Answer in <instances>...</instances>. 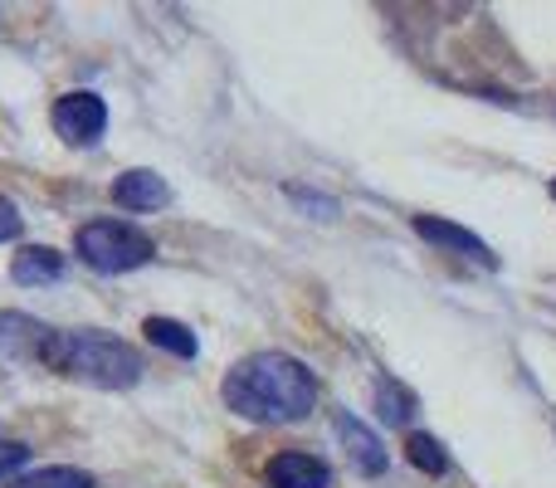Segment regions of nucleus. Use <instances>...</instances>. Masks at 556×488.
<instances>
[{"instance_id": "f3484780", "label": "nucleus", "mask_w": 556, "mask_h": 488, "mask_svg": "<svg viewBox=\"0 0 556 488\" xmlns=\"http://www.w3.org/2000/svg\"><path fill=\"white\" fill-rule=\"evenodd\" d=\"M20 230H25V215L15 211V201H10V196H0V245L20 240Z\"/></svg>"}, {"instance_id": "a211bd4d", "label": "nucleus", "mask_w": 556, "mask_h": 488, "mask_svg": "<svg viewBox=\"0 0 556 488\" xmlns=\"http://www.w3.org/2000/svg\"><path fill=\"white\" fill-rule=\"evenodd\" d=\"M552 196H556V176H552Z\"/></svg>"}, {"instance_id": "6e6552de", "label": "nucleus", "mask_w": 556, "mask_h": 488, "mask_svg": "<svg viewBox=\"0 0 556 488\" xmlns=\"http://www.w3.org/2000/svg\"><path fill=\"white\" fill-rule=\"evenodd\" d=\"M113 201L123 205V211H162V205H172V186H166V176H156L152 166H132V172H123L113 182Z\"/></svg>"}, {"instance_id": "7ed1b4c3", "label": "nucleus", "mask_w": 556, "mask_h": 488, "mask_svg": "<svg viewBox=\"0 0 556 488\" xmlns=\"http://www.w3.org/2000/svg\"><path fill=\"white\" fill-rule=\"evenodd\" d=\"M74 254L98 274H132V268L152 264L156 245L127 221H88L74 230Z\"/></svg>"}, {"instance_id": "f8f14e48", "label": "nucleus", "mask_w": 556, "mask_h": 488, "mask_svg": "<svg viewBox=\"0 0 556 488\" xmlns=\"http://www.w3.org/2000/svg\"><path fill=\"white\" fill-rule=\"evenodd\" d=\"M376 415H381L386 425H410L415 415V391L410 386H401L395 376H376Z\"/></svg>"}, {"instance_id": "39448f33", "label": "nucleus", "mask_w": 556, "mask_h": 488, "mask_svg": "<svg viewBox=\"0 0 556 488\" xmlns=\"http://www.w3.org/2000/svg\"><path fill=\"white\" fill-rule=\"evenodd\" d=\"M54 133L64 137L68 147L103 142V133H108V103L98 93H88V88H74V93H64L54 103Z\"/></svg>"}, {"instance_id": "9b49d317", "label": "nucleus", "mask_w": 556, "mask_h": 488, "mask_svg": "<svg viewBox=\"0 0 556 488\" xmlns=\"http://www.w3.org/2000/svg\"><path fill=\"white\" fill-rule=\"evenodd\" d=\"M142 337L152 347H162V352H172V356H181V362H191V356H201V342H195V333L186 323H176V317H162V313H152L142 323Z\"/></svg>"}, {"instance_id": "423d86ee", "label": "nucleus", "mask_w": 556, "mask_h": 488, "mask_svg": "<svg viewBox=\"0 0 556 488\" xmlns=\"http://www.w3.org/2000/svg\"><path fill=\"white\" fill-rule=\"evenodd\" d=\"M332 430H337V440H342V450H346V460H352V470L356 474H386L391 470V454H386V445H381V435L371 430V425H362L352 411H342L337 405L332 411Z\"/></svg>"}, {"instance_id": "2eb2a0df", "label": "nucleus", "mask_w": 556, "mask_h": 488, "mask_svg": "<svg viewBox=\"0 0 556 488\" xmlns=\"http://www.w3.org/2000/svg\"><path fill=\"white\" fill-rule=\"evenodd\" d=\"M283 196L303 215H313V221H337V215H342V205H337L332 196H317V191H307V186H283Z\"/></svg>"}, {"instance_id": "dca6fc26", "label": "nucleus", "mask_w": 556, "mask_h": 488, "mask_svg": "<svg viewBox=\"0 0 556 488\" xmlns=\"http://www.w3.org/2000/svg\"><path fill=\"white\" fill-rule=\"evenodd\" d=\"M25 460H29V445H20V440H0V484H10L20 470H25Z\"/></svg>"}, {"instance_id": "4468645a", "label": "nucleus", "mask_w": 556, "mask_h": 488, "mask_svg": "<svg viewBox=\"0 0 556 488\" xmlns=\"http://www.w3.org/2000/svg\"><path fill=\"white\" fill-rule=\"evenodd\" d=\"M405 460H410L420 474H430V479H440V474L450 470V450H444L434 435H425V430L405 435Z\"/></svg>"}, {"instance_id": "ddd939ff", "label": "nucleus", "mask_w": 556, "mask_h": 488, "mask_svg": "<svg viewBox=\"0 0 556 488\" xmlns=\"http://www.w3.org/2000/svg\"><path fill=\"white\" fill-rule=\"evenodd\" d=\"M5 488H98V479L88 470H74V464H49V470L15 474Z\"/></svg>"}, {"instance_id": "20e7f679", "label": "nucleus", "mask_w": 556, "mask_h": 488, "mask_svg": "<svg viewBox=\"0 0 556 488\" xmlns=\"http://www.w3.org/2000/svg\"><path fill=\"white\" fill-rule=\"evenodd\" d=\"M54 327L29 313H0V372H45Z\"/></svg>"}, {"instance_id": "9d476101", "label": "nucleus", "mask_w": 556, "mask_h": 488, "mask_svg": "<svg viewBox=\"0 0 556 488\" xmlns=\"http://www.w3.org/2000/svg\"><path fill=\"white\" fill-rule=\"evenodd\" d=\"M64 254L49 245H20V254L10 259V278L20 288H45V284H59L64 278Z\"/></svg>"}, {"instance_id": "1a4fd4ad", "label": "nucleus", "mask_w": 556, "mask_h": 488, "mask_svg": "<svg viewBox=\"0 0 556 488\" xmlns=\"http://www.w3.org/2000/svg\"><path fill=\"white\" fill-rule=\"evenodd\" d=\"M264 479H269V488H332V470L317 454L283 450L264 464Z\"/></svg>"}, {"instance_id": "0eeeda50", "label": "nucleus", "mask_w": 556, "mask_h": 488, "mask_svg": "<svg viewBox=\"0 0 556 488\" xmlns=\"http://www.w3.org/2000/svg\"><path fill=\"white\" fill-rule=\"evenodd\" d=\"M415 235L430 240V245H440V249H454V254H464V259H473L479 268H498V254H493L479 235L464 230V225L440 221V215H415Z\"/></svg>"}, {"instance_id": "f03ea898", "label": "nucleus", "mask_w": 556, "mask_h": 488, "mask_svg": "<svg viewBox=\"0 0 556 488\" xmlns=\"http://www.w3.org/2000/svg\"><path fill=\"white\" fill-rule=\"evenodd\" d=\"M45 372L68 376V381H84L98 386V391H127V386L142 381V356H137L132 342L113 333H98V327H74V333H59L49 337V356H45Z\"/></svg>"}, {"instance_id": "f257e3e1", "label": "nucleus", "mask_w": 556, "mask_h": 488, "mask_svg": "<svg viewBox=\"0 0 556 488\" xmlns=\"http://www.w3.org/2000/svg\"><path fill=\"white\" fill-rule=\"evenodd\" d=\"M220 396L254 425H293L317 411V376L288 352H254L230 366Z\"/></svg>"}]
</instances>
